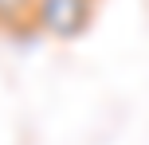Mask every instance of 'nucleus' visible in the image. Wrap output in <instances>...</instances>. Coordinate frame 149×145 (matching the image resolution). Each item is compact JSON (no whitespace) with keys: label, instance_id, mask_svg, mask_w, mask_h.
Segmentation results:
<instances>
[{"label":"nucleus","instance_id":"f03ea898","mask_svg":"<svg viewBox=\"0 0 149 145\" xmlns=\"http://www.w3.org/2000/svg\"><path fill=\"white\" fill-rule=\"evenodd\" d=\"M31 12H36V0H0V28L16 31L24 24L31 28Z\"/></svg>","mask_w":149,"mask_h":145},{"label":"nucleus","instance_id":"f257e3e1","mask_svg":"<svg viewBox=\"0 0 149 145\" xmlns=\"http://www.w3.org/2000/svg\"><path fill=\"white\" fill-rule=\"evenodd\" d=\"M98 0H36L31 12V31L55 39V43H71V39L86 35V28L94 24Z\"/></svg>","mask_w":149,"mask_h":145}]
</instances>
